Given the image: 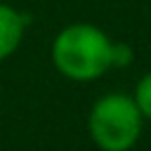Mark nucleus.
<instances>
[{"label":"nucleus","instance_id":"f257e3e1","mask_svg":"<svg viewBox=\"0 0 151 151\" xmlns=\"http://www.w3.org/2000/svg\"><path fill=\"white\" fill-rule=\"evenodd\" d=\"M113 40L94 24H68L64 26L50 47L54 68L73 83H92L111 71Z\"/></svg>","mask_w":151,"mask_h":151},{"label":"nucleus","instance_id":"f03ea898","mask_svg":"<svg viewBox=\"0 0 151 151\" xmlns=\"http://www.w3.org/2000/svg\"><path fill=\"white\" fill-rule=\"evenodd\" d=\"M142 123L132 94L123 92L99 97L87 116V130L99 151H130L142 137Z\"/></svg>","mask_w":151,"mask_h":151},{"label":"nucleus","instance_id":"7ed1b4c3","mask_svg":"<svg viewBox=\"0 0 151 151\" xmlns=\"http://www.w3.org/2000/svg\"><path fill=\"white\" fill-rule=\"evenodd\" d=\"M28 24H31L28 14H21L7 2H0V61H5L19 50Z\"/></svg>","mask_w":151,"mask_h":151},{"label":"nucleus","instance_id":"20e7f679","mask_svg":"<svg viewBox=\"0 0 151 151\" xmlns=\"http://www.w3.org/2000/svg\"><path fill=\"white\" fill-rule=\"evenodd\" d=\"M132 101L137 104L139 113L144 120H151V71L144 73L137 85H134V92H132Z\"/></svg>","mask_w":151,"mask_h":151},{"label":"nucleus","instance_id":"39448f33","mask_svg":"<svg viewBox=\"0 0 151 151\" xmlns=\"http://www.w3.org/2000/svg\"><path fill=\"white\" fill-rule=\"evenodd\" d=\"M134 61V52L127 42H113L111 47V68H127Z\"/></svg>","mask_w":151,"mask_h":151}]
</instances>
